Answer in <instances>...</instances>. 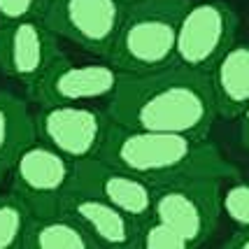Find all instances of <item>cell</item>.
Wrapping results in <instances>:
<instances>
[{
  "instance_id": "cell-21",
  "label": "cell",
  "mask_w": 249,
  "mask_h": 249,
  "mask_svg": "<svg viewBox=\"0 0 249 249\" xmlns=\"http://www.w3.org/2000/svg\"><path fill=\"white\" fill-rule=\"evenodd\" d=\"M238 119H240V142H242L245 149H249V103L240 112Z\"/></svg>"
},
{
  "instance_id": "cell-8",
  "label": "cell",
  "mask_w": 249,
  "mask_h": 249,
  "mask_svg": "<svg viewBox=\"0 0 249 249\" xmlns=\"http://www.w3.org/2000/svg\"><path fill=\"white\" fill-rule=\"evenodd\" d=\"M124 14L121 0H49L42 21L79 49L105 58Z\"/></svg>"
},
{
  "instance_id": "cell-6",
  "label": "cell",
  "mask_w": 249,
  "mask_h": 249,
  "mask_svg": "<svg viewBox=\"0 0 249 249\" xmlns=\"http://www.w3.org/2000/svg\"><path fill=\"white\" fill-rule=\"evenodd\" d=\"M240 19L224 0L189 2L177 31V63L210 72L235 42Z\"/></svg>"
},
{
  "instance_id": "cell-17",
  "label": "cell",
  "mask_w": 249,
  "mask_h": 249,
  "mask_svg": "<svg viewBox=\"0 0 249 249\" xmlns=\"http://www.w3.org/2000/svg\"><path fill=\"white\" fill-rule=\"evenodd\" d=\"M138 249H189V242L173 226H168L159 217L149 214L140 221Z\"/></svg>"
},
{
  "instance_id": "cell-12",
  "label": "cell",
  "mask_w": 249,
  "mask_h": 249,
  "mask_svg": "<svg viewBox=\"0 0 249 249\" xmlns=\"http://www.w3.org/2000/svg\"><path fill=\"white\" fill-rule=\"evenodd\" d=\"M61 210L84 226L98 249H138L140 221L109 205L107 200L70 189Z\"/></svg>"
},
{
  "instance_id": "cell-11",
  "label": "cell",
  "mask_w": 249,
  "mask_h": 249,
  "mask_svg": "<svg viewBox=\"0 0 249 249\" xmlns=\"http://www.w3.org/2000/svg\"><path fill=\"white\" fill-rule=\"evenodd\" d=\"M72 189L98 196L138 221L152 214L154 184L124 170L119 165H114V163L100 159V156L75 161Z\"/></svg>"
},
{
  "instance_id": "cell-3",
  "label": "cell",
  "mask_w": 249,
  "mask_h": 249,
  "mask_svg": "<svg viewBox=\"0 0 249 249\" xmlns=\"http://www.w3.org/2000/svg\"><path fill=\"white\" fill-rule=\"evenodd\" d=\"M191 0H130L105 61L119 72H152L177 63V31Z\"/></svg>"
},
{
  "instance_id": "cell-15",
  "label": "cell",
  "mask_w": 249,
  "mask_h": 249,
  "mask_svg": "<svg viewBox=\"0 0 249 249\" xmlns=\"http://www.w3.org/2000/svg\"><path fill=\"white\" fill-rule=\"evenodd\" d=\"M23 249H98L93 238L89 235L84 226L72 219L68 212L54 214H33Z\"/></svg>"
},
{
  "instance_id": "cell-10",
  "label": "cell",
  "mask_w": 249,
  "mask_h": 249,
  "mask_svg": "<svg viewBox=\"0 0 249 249\" xmlns=\"http://www.w3.org/2000/svg\"><path fill=\"white\" fill-rule=\"evenodd\" d=\"M58 56V35L42 19L0 23V72L26 87L35 82Z\"/></svg>"
},
{
  "instance_id": "cell-9",
  "label": "cell",
  "mask_w": 249,
  "mask_h": 249,
  "mask_svg": "<svg viewBox=\"0 0 249 249\" xmlns=\"http://www.w3.org/2000/svg\"><path fill=\"white\" fill-rule=\"evenodd\" d=\"M117 82H119V70L107 61L75 63L63 54L26 89L28 98L37 105L96 103V100H107L114 93Z\"/></svg>"
},
{
  "instance_id": "cell-5",
  "label": "cell",
  "mask_w": 249,
  "mask_h": 249,
  "mask_svg": "<svg viewBox=\"0 0 249 249\" xmlns=\"http://www.w3.org/2000/svg\"><path fill=\"white\" fill-rule=\"evenodd\" d=\"M10 173L12 191L21 196L35 217H42L61 212L65 196L72 189L75 161L35 138L14 159Z\"/></svg>"
},
{
  "instance_id": "cell-7",
  "label": "cell",
  "mask_w": 249,
  "mask_h": 249,
  "mask_svg": "<svg viewBox=\"0 0 249 249\" xmlns=\"http://www.w3.org/2000/svg\"><path fill=\"white\" fill-rule=\"evenodd\" d=\"M35 138L70 161H82L98 156L107 138L109 119L107 109H98L89 103H63V105H37Z\"/></svg>"
},
{
  "instance_id": "cell-1",
  "label": "cell",
  "mask_w": 249,
  "mask_h": 249,
  "mask_svg": "<svg viewBox=\"0 0 249 249\" xmlns=\"http://www.w3.org/2000/svg\"><path fill=\"white\" fill-rule=\"evenodd\" d=\"M107 114L128 128L194 138H207L219 117L210 75L179 63L152 72H119Z\"/></svg>"
},
{
  "instance_id": "cell-13",
  "label": "cell",
  "mask_w": 249,
  "mask_h": 249,
  "mask_svg": "<svg viewBox=\"0 0 249 249\" xmlns=\"http://www.w3.org/2000/svg\"><path fill=\"white\" fill-rule=\"evenodd\" d=\"M207 75L217 114L224 119H238L249 103V42H233Z\"/></svg>"
},
{
  "instance_id": "cell-16",
  "label": "cell",
  "mask_w": 249,
  "mask_h": 249,
  "mask_svg": "<svg viewBox=\"0 0 249 249\" xmlns=\"http://www.w3.org/2000/svg\"><path fill=\"white\" fill-rule=\"evenodd\" d=\"M33 210L21 196L0 194V249H23Z\"/></svg>"
},
{
  "instance_id": "cell-20",
  "label": "cell",
  "mask_w": 249,
  "mask_h": 249,
  "mask_svg": "<svg viewBox=\"0 0 249 249\" xmlns=\"http://www.w3.org/2000/svg\"><path fill=\"white\" fill-rule=\"evenodd\" d=\"M226 249H249V226H238L235 233H231V238L224 242Z\"/></svg>"
},
{
  "instance_id": "cell-14",
  "label": "cell",
  "mask_w": 249,
  "mask_h": 249,
  "mask_svg": "<svg viewBox=\"0 0 249 249\" xmlns=\"http://www.w3.org/2000/svg\"><path fill=\"white\" fill-rule=\"evenodd\" d=\"M35 140V119L23 98L0 91V179L10 173L14 159Z\"/></svg>"
},
{
  "instance_id": "cell-4",
  "label": "cell",
  "mask_w": 249,
  "mask_h": 249,
  "mask_svg": "<svg viewBox=\"0 0 249 249\" xmlns=\"http://www.w3.org/2000/svg\"><path fill=\"white\" fill-rule=\"evenodd\" d=\"M219 177H184L154 186L152 214L173 226L189 247H200L221 217Z\"/></svg>"
},
{
  "instance_id": "cell-2",
  "label": "cell",
  "mask_w": 249,
  "mask_h": 249,
  "mask_svg": "<svg viewBox=\"0 0 249 249\" xmlns=\"http://www.w3.org/2000/svg\"><path fill=\"white\" fill-rule=\"evenodd\" d=\"M98 156L154 186L184 177H240L238 168L226 161L217 144L207 138L128 128L114 121L109 124L107 138Z\"/></svg>"
},
{
  "instance_id": "cell-18",
  "label": "cell",
  "mask_w": 249,
  "mask_h": 249,
  "mask_svg": "<svg viewBox=\"0 0 249 249\" xmlns=\"http://www.w3.org/2000/svg\"><path fill=\"white\" fill-rule=\"evenodd\" d=\"M221 214L235 226H249V182H235L221 191Z\"/></svg>"
},
{
  "instance_id": "cell-22",
  "label": "cell",
  "mask_w": 249,
  "mask_h": 249,
  "mask_svg": "<svg viewBox=\"0 0 249 249\" xmlns=\"http://www.w3.org/2000/svg\"><path fill=\"white\" fill-rule=\"evenodd\" d=\"M121 2H124V5H126V2H130V0H121Z\"/></svg>"
},
{
  "instance_id": "cell-19",
  "label": "cell",
  "mask_w": 249,
  "mask_h": 249,
  "mask_svg": "<svg viewBox=\"0 0 249 249\" xmlns=\"http://www.w3.org/2000/svg\"><path fill=\"white\" fill-rule=\"evenodd\" d=\"M49 0H0V23L42 19Z\"/></svg>"
}]
</instances>
